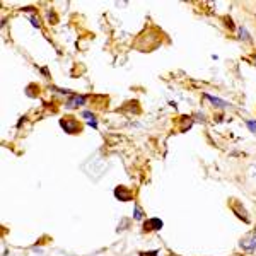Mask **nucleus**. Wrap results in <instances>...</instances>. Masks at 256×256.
<instances>
[{
    "mask_svg": "<svg viewBox=\"0 0 256 256\" xmlns=\"http://www.w3.org/2000/svg\"><path fill=\"white\" fill-rule=\"evenodd\" d=\"M246 125L251 130V133H256V121L254 120H246Z\"/></svg>",
    "mask_w": 256,
    "mask_h": 256,
    "instance_id": "9",
    "label": "nucleus"
},
{
    "mask_svg": "<svg viewBox=\"0 0 256 256\" xmlns=\"http://www.w3.org/2000/svg\"><path fill=\"white\" fill-rule=\"evenodd\" d=\"M60 126L63 128L67 133H77V131L80 130V126H79V123L75 121V118H62Z\"/></svg>",
    "mask_w": 256,
    "mask_h": 256,
    "instance_id": "1",
    "label": "nucleus"
},
{
    "mask_svg": "<svg viewBox=\"0 0 256 256\" xmlns=\"http://www.w3.org/2000/svg\"><path fill=\"white\" fill-rule=\"evenodd\" d=\"M82 116L84 118H89V121H92V120H96V116L92 115L91 111H82Z\"/></svg>",
    "mask_w": 256,
    "mask_h": 256,
    "instance_id": "11",
    "label": "nucleus"
},
{
    "mask_svg": "<svg viewBox=\"0 0 256 256\" xmlns=\"http://www.w3.org/2000/svg\"><path fill=\"white\" fill-rule=\"evenodd\" d=\"M31 22H32V26H34V27H39V26H41V24H39V19H36L34 16L31 17Z\"/></svg>",
    "mask_w": 256,
    "mask_h": 256,
    "instance_id": "12",
    "label": "nucleus"
},
{
    "mask_svg": "<svg viewBox=\"0 0 256 256\" xmlns=\"http://www.w3.org/2000/svg\"><path fill=\"white\" fill-rule=\"evenodd\" d=\"M241 248L244 251H253L256 248V236L254 234H249L248 237H243L241 239Z\"/></svg>",
    "mask_w": 256,
    "mask_h": 256,
    "instance_id": "5",
    "label": "nucleus"
},
{
    "mask_svg": "<svg viewBox=\"0 0 256 256\" xmlns=\"http://www.w3.org/2000/svg\"><path fill=\"white\" fill-rule=\"evenodd\" d=\"M89 125L92 128H97V121H96V120H92V121H89Z\"/></svg>",
    "mask_w": 256,
    "mask_h": 256,
    "instance_id": "14",
    "label": "nucleus"
},
{
    "mask_svg": "<svg viewBox=\"0 0 256 256\" xmlns=\"http://www.w3.org/2000/svg\"><path fill=\"white\" fill-rule=\"evenodd\" d=\"M205 99H208L212 102V104L215 106V108H227V102H225L224 99H219V97H215V96H210V94H205Z\"/></svg>",
    "mask_w": 256,
    "mask_h": 256,
    "instance_id": "7",
    "label": "nucleus"
},
{
    "mask_svg": "<svg viewBox=\"0 0 256 256\" xmlns=\"http://www.w3.org/2000/svg\"><path fill=\"white\" fill-rule=\"evenodd\" d=\"M115 196L120 200V202H128L131 198V193L128 191L125 186H116L115 188Z\"/></svg>",
    "mask_w": 256,
    "mask_h": 256,
    "instance_id": "6",
    "label": "nucleus"
},
{
    "mask_svg": "<svg viewBox=\"0 0 256 256\" xmlns=\"http://www.w3.org/2000/svg\"><path fill=\"white\" fill-rule=\"evenodd\" d=\"M140 256H157V251H149V253H140Z\"/></svg>",
    "mask_w": 256,
    "mask_h": 256,
    "instance_id": "13",
    "label": "nucleus"
},
{
    "mask_svg": "<svg viewBox=\"0 0 256 256\" xmlns=\"http://www.w3.org/2000/svg\"><path fill=\"white\" fill-rule=\"evenodd\" d=\"M162 220L160 219H157V217H152V219H149V220H145L144 222V230L145 232H150V230H160L162 229Z\"/></svg>",
    "mask_w": 256,
    "mask_h": 256,
    "instance_id": "2",
    "label": "nucleus"
},
{
    "mask_svg": "<svg viewBox=\"0 0 256 256\" xmlns=\"http://www.w3.org/2000/svg\"><path fill=\"white\" fill-rule=\"evenodd\" d=\"M133 217L137 219V220H142V217H144V212L140 210V207H138L137 203H135V214H133Z\"/></svg>",
    "mask_w": 256,
    "mask_h": 256,
    "instance_id": "8",
    "label": "nucleus"
},
{
    "mask_svg": "<svg viewBox=\"0 0 256 256\" xmlns=\"http://www.w3.org/2000/svg\"><path fill=\"white\" fill-rule=\"evenodd\" d=\"M239 34H241V39H249V34H248L246 27H243V26L239 27Z\"/></svg>",
    "mask_w": 256,
    "mask_h": 256,
    "instance_id": "10",
    "label": "nucleus"
},
{
    "mask_svg": "<svg viewBox=\"0 0 256 256\" xmlns=\"http://www.w3.org/2000/svg\"><path fill=\"white\" fill-rule=\"evenodd\" d=\"M86 104V96H80V94H72V97L67 101V108L68 109H74V108H79V106H84Z\"/></svg>",
    "mask_w": 256,
    "mask_h": 256,
    "instance_id": "4",
    "label": "nucleus"
},
{
    "mask_svg": "<svg viewBox=\"0 0 256 256\" xmlns=\"http://www.w3.org/2000/svg\"><path fill=\"white\" fill-rule=\"evenodd\" d=\"M230 207H232V210H234V214L237 215V217L241 219V220H244L246 224H249V217H248V212L244 210V207L241 203H237V202H232L230 203Z\"/></svg>",
    "mask_w": 256,
    "mask_h": 256,
    "instance_id": "3",
    "label": "nucleus"
}]
</instances>
